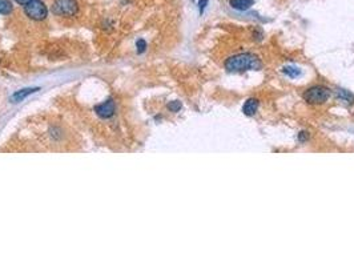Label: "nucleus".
I'll use <instances>...</instances> for the list:
<instances>
[{
	"label": "nucleus",
	"instance_id": "1",
	"mask_svg": "<svg viewBox=\"0 0 354 266\" xmlns=\"http://www.w3.org/2000/svg\"><path fill=\"white\" fill-rule=\"evenodd\" d=\"M225 70L230 74L245 72V71H258L262 67L260 59L253 54H238L226 59Z\"/></svg>",
	"mask_w": 354,
	"mask_h": 266
},
{
	"label": "nucleus",
	"instance_id": "2",
	"mask_svg": "<svg viewBox=\"0 0 354 266\" xmlns=\"http://www.w3.org/2000/svg\"><path fill=\"white\" fill-rule=\"evenodd\" d=\"M331 92L330 89L323 87V85H314V87H310L307 88L305 92H303L302 97L303 100L309 103V104H322V103H326L330 97Z\"/></svg>",
	"mask_w": 354,
	"mask_h": 266
},
{
	"label": "nucleus",
	"instance_id": "3",
	"mask_svg": "<svg viewBox=\"0 0 354 266\" xmlns=\"http://www.w3.org/2000/svg\"><path fill=\"white\" fill-rule=\"evenodd\" d=\"M24 12L30 19L42 22L47 18L48 8L42 0H31L30 3L24 6Z\"/></svg>",
	"mask_w": 354,
	"mask_h": 266
},
{
	"label": "nucleus",
	"instance_id": "4",
	"mask_svg": "<svg viewBox=\"0 0 354 266\" xmlns=\"http://www.w3.org/2000/svg\"><path fill=\"white\" fill-rule=\"evenodd\" d=\"M79 11L76 0H55L52 4V12L58 16H74Z\"/></svg>",
	"mask_w": 354,
	"mask_h": 266
},
{
	"label": "nucleus",
	"instance_id": "5",
	"mask_svg": "<svg viewBox=\"0 0 354 266\" xmlns=\"http://www.w3.org/2000/svg\"><path fill=\"white\" fill-rule=\"evenodd\" d=\"M115 111H116V107H115V101L113 100H108L103 103L100 105H96L95 107V112L98 113V116H100L101 119H109L115 115Z\"/></svg>",
	"mask_w": 354,
	"mask_h": 266
},
{
	"label": "nucleus",
	"instance_id": "6",
	"mask_svg": "<svg viewBox=\"0 0 354 266\" xmlns=\"http://www.w3.org/2000/svg\"><path fill=\"white\" fill-rule=\"evenodd\" d=\"M258 105H260V101L252 97V99H248V100L244 103L242 105V112L245 116H254L257 113V109H258Z\"/></svg>",
	"mask_w": 354,
	"mask_h": 266
},
{
	"label": "nucleus",
	"instance_id": "7",
	"mask_svg": "<svg viewBox=\"0 0 354 266\" xmlns=\"http://www.w3.org/2000/svg\"><path fill=\"white\" fill-rule=\"evenodd\" d=\"M254 4V0H229V6L236 11H248Z\"/></svg>",
	"mask_w": 354,
	"mask_h": 266
},
{
	"label": "nucleus",
	"instance_id": "8",
	"mask_svg": "<svg viewBox=\"0 0 354 266\" xmlns=\"http://www.w3.org/2000/svg\"><path fill=\"white\" fill-rule=\"evenodd\" d=\"M335 96H337V99H338L339 101H342L345 104H354V95L351 92H349V91H346V89H338L337 93H335Z\"/></svg>",
	"mask_w": 354,
	"mask_h": 266
},
{
	"label": "nucleus",
	"instance_id": "9",
	"mask_svg": "<svg viewBox=\"0 0 354 266\" xmlns=\"http://www.w3.org/2000/svg\"><path fill=\"white\" fill-rule=\"evenodd\" d=\"M36 91H39V88H27V89H23V91H19V92H16L12 95L11 100L14 101V103H19V101H22L23 99H26V97L28 96V95H31V93L36 92Z\"/></svg>",
	"mask_w": 354,
	"mask_h": 266
},
{
	"label": "nucleus",
	"instance_id": "10",
	"mask_svg": "<svg viewBox=\"0 0 354 266\" xmlns=\"http://www.w3.org/2000/svg\"><path fill=\"white\" fill-rule=\"evenodd\" d=\"M282 74L286 75V76L290 77V79H296V77H298L301 75V70L298 68V67L288 66V67H284Z\"/></svg>",
	"mask_w": 354,
	"mask_h": 266
},
{
	"label": "nucleus",
	"instance_id": "11",
	"mask_svg": "<svg viewBox=\"0 0 354 266\" xmlns=\"http://www.w3.org/2000/svg\"><path fill=\"white\" fill-rule=\"evenodd\" d=\"M14 10V6L10 0H0V15H10Z\"/></svg>",
	"mask_w": 354,
	"mask_h": 266
},
{
	"label": "nucleus",
	"instance_id": "12",
	"mask_svg": "<svg viewBox=\"0 0 354 266\" xmlns=\"http://www.w3.org/2000/svg\"><path fill=\"white\" fill-rule=\"evenodd\" d=\"M181 107H183V105H181L180 101H171V103L168 104V109H169L171 112H179Z\"/></svg>",
	"mask_w": 354,
	"mask_h": 266
},
{
	"label": "nucleus",
	"instance_id": "13",
	"mask_svg": "<svg viewBox=\"0 0 354 266\" xmlns=\"http://www.w3.org/2000/svg\"><path fill=\"white\" fill-rule=\"evenodd\" d=\"M136 47H137V52H139V54H143V52L145 51V48H147V43H145L143 39H140V40H137Z\"/></svg>",
	"mask_w": 354,
	"mask_h": 266
},
{
	"label": "nucleus",
	"instance_id": "14",
	"mask_svg": "<svg viewBox=\"0 0 354 266\" xmlns=\"http://www.w3.org/2000/svg\"><path fill=\"white\" fill-rule=\"evenodd\" d=\"M307 139H309V135H307L306 132H300V135H298V140H300L301 143H305Z\"/></svg>",
	"mask_w": 354,
	"mask_h": 266
},
{
	"label": "nucleus",
	"instance_id": "15",
	"mask_svg": "<svg viewBox=\"0 0 354 266\" xmlns=\"http://www.w3.org/2000/svg\"><path fill=\"white\" fill-rule=\"evenodd\" d=\"M206 4H208V0H200V2H199L200 14H202V12H204V8L206 7Z\"/></svg>",
	"mask_w": 354,
	"mask_h": 266
},
{
	"label": "nucleus",
	"instance_id": "16",
	"mask_svg": "<svg viewBox=\"0 0 354 266\" xmlns=\"http://www.w3.org/2000/svg\"><path fill=\"white\" fill-rule=\"evenodd\" d=\"M15 2H16V3H18V4H22V6H26V4L30 3L31 0H15Z\"/></svg>",
	"mask_w": 354,
	"mask_h": 266
}]
</instances>
